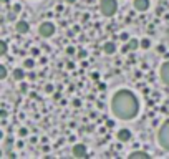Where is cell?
Wrapping results in <instances>:
<instances>
[{
    "label": "cell",
    "mask_w": 169,
    "mask_h": 159,
    "mask_svg": "<svg viewBox=\"0 0 169 159\" xmlns=\"http://www.w3.org/2000/svg\"><path fill=\"white\" fill-rule=\"evenodd\" d=\"M111 108L115 116H118L119 119H133L138 114L139 105H138L136 96L128 90H119L111 101Z\"/></svg>",
    "instance_id": "cell-1"
},
{
    "label": "cell",
    "mask_w": 169,
    "mask_h": 159,
    "mask_svg": "<svg viewBox=\"0 0 169 159\" xmlns=\"http://www.w3.org/2000/svg\"><path fill=\"white\" fill-rule=\"evenodd\" d=\"M158 141H159V144H161V148H164L166 151H169V119L166 121L161 126V129H159Z\"/></svg>",
    "instance_id": "cell-2"
},
{
    "label": "cell",
    "mask_w": 169,
    "mask_h": 159,
    "mask_svg": "<svg viewBox=\"0 0 169 159\" xmlns=\"http://www.w3.org/2000/svg\"><path fill=\"white\" fill-rule=\"evenodd\" d=\"M116 8H118L116 0H101V2H100V10H101V13L106 15V17L115 15L116 13Z\"/></svg>",
    "instance_id": "cell-3"
},
{
    "label": "cell",
    "mask_w": 169,
    "mask_h": 159,
    "mask_svg": "<svg viewBox=\"0 0 169 159\" xmlns=\"http://www.w3.org/2000/svg\"><path fill=\"white\" fill-rule=\"evenodd\" d=\"M38 33L42 37H45V38H48V37H51L55 33V25L51 23V22H43V23L40 25Z\"/></svg>",
    "instance_id": "cell-4"
},
{
    "label": "cell",
    "mask_w": 169,
    "mask_h": 159,
    "mask_svg": "<svg viewBox=\"0 0 169 159\" xmlns=\"http://www.w3.org/2000/svg\"><path fill=\"white\" fill-rule=\"evenodd\" d=\"M73 156H75V158H86L88 156L86 146L85 144H75V148H73Z\"/></svg>",
    "instance_id": "cell-5"
},
{
    "label": "cell",
    "mask_w": 169,
    "mask_h": 159,
    "mask_svg": "<svg viewBox=\"0 0 169 159\" xmlns=\"http://www.w3.org/2000/svg\"><path fill=\"white\" fill-rule=\"evenodd\" d=\"M15 30H17L20 35H25V33H28V30H30V25L27 23V22H18L17 25H15Z\"/></svg>",
    "instance_id": "cell-6"
},
{
    "label": "cell",
    "mask_w": 169,
    "mask_h": 159,
    "mask_svg": "<svg viewBox=\"0 0 169 159\" xmlns=\"http://www.w3.org/2000/svg\"><path fill=\"white\" fill-rule=\"evenodd\" d=\"M161 80L169 86V61H166L161 68Z\"/></svg>",
    "instance_id": "cell-7"
},
{
    "label": "cell",
    "mask_w": 169,
    "mask_h": 159,
    "mask_svg": "<svg viewBox=\"0 0 169 159\" xmlns=\"http://www.w3.org/2000/svg\"><path fill=\"white\" fill-rule=\"evenodd\" d=\"M134 8L139 12H146L149 8V0H134Z\"/></svg>",
    "instance_id": "cell-8"
},
{
    "label": "cell",
    "mask_w": 169,
    "mask_h": 159,
    "mask_svg": "<svg viewBox=\"0 0 169 159\" xmlns=\"http://www.w3.org/2000/svg\"><path fill=\"white\" fill-rule=\"evenodd\" d=\"M116 136H118L119 141L126 143V141H130V139H131V131L130 129H119V133Z\"/></svg>",
    "instance_id": "cell-9"
},
{
    "label": "cell",
    "mask_w": 169,
    "mask_h": 159,
    "mask_svg": "<svg viewBox=\"0 0 169 159\" xmlns=\"http://www.w3.org/2000/svg\"><path fill=\"white\" fill-rule=\"evenodd\" d=\"M130 158L131 159H138V158H139V159H147V158H151V156L147 154L146 151H133L130 154Z\"/></svg>",
    "instance_id": "cell-10"
},
{
    "label": "cell",
    "mask_w": 169,
    "mask_h": 159,
    "mask_svg": "<svg viewBox=\"0 0 169 159\" xmlns=\"http://www.w3.org/2000/svg\"><path fill=\"white\" fill-rule=\"evenodd\" d=\"M104 53H108V55H111V53H115L116 52V45L113 42H106L104 43Z\"/></svg>",
    "instance_id": "cell-11"
},
{
    "label": "cell",
    "mask_w": 169,
    "mask_h": 159,
    "mask_svg": "<svg viewBox=\"0 0 169 159\" xmlns=\"http://www.w3.org/2000/svg\"><path fill=\"white\" fill-rule=\"evenodd\" d=\"M138 46H141V42H138L136 38H133V40H130V43H128V46H126L124 50H136Z\"/></svg>",
    "instance_id": "cell-12"
},
{
    "label": "cell",
    "mask_w": 169,
    "mask_h": 159,
    "mask_svg": "<svg viewBox=\"0 0 169 159\" xmlns=\"http://www.w3.org/2000/svg\"><path fill=\"white\" fill-rule=\"evenodd\" d=\"M23 76H25V71H23L22 68H15L13 70V78L15 80H23Z\"/></svg>",
    "instance_id": "cell-13"
},
{
    "label": "cell",
    "mask_w": 169,
    "mask_h": 159,
    "mask_svg": "<svg viewBox=\"0 0 169 159\" xmlns=\"http://www.w3.org/2000/svg\"><path fill=\"white\" fill-rule=\"evenodd\" d=\"M0 55H7V42L0 40Z\"/></svg>",
    "instance_id": "cell-14"
},
{
    "label": "cell",
    "mask_w": 169,
    "mask_h": 159,
    "mask_svg": "<svg viewBox=\"0 0 169 159\" xmlns=\"http://www.w3.org/2000/svg\"><path fill=\"white\" fill-rule=\"evenodd\" d=\"M141 46H143L144 50H147L149 46H151V40H149V38H143V40H141Z\"/></svg>",
    "instance_id": "cell-15"
},
{
    "label": "cell",
    "mask_w": 169,
    "mask_h": 159,
    "mask_svg": "<svg viewBox=\"0 0 169 159\" xmlns=\"http://www.w3.org/2000/svg\"><path fill=\"white\" fill-rule=\"evenodd\" d=\"M5 78H7V68L2 65L0 66V80H5Z\"/></svg>",
    "instance_id": "cell-16"
},
{
    "label": "cell",
    "mask_w": 169,
    "mask_h": 159,
    "mask_svg": "<svg viewBox=\"0 0 169 159\" xmlns=\"http://www.w3.org/2000/svg\"><path fill=\"white\" fill-rule=\"evenodd\" d=\"M33 65H35V63H33V60H30V58H28V60H25V61H23V66H25V68H28V70H30V68H33Z\"/></svg>",
    "instance_id": "cell-17"
},
{
    "label": "cell",
    "mask_w": 169,
    "mask_h": 159,
    "mask_svg": "<svg viewBox=\"0 0 169 159\" xmlns=\"http://www.w3.org/2000/svg\"><path fill=\"white\" fill-rule=\"evenodd\" d=\"M66 53H68V55H73V53H75V48H73V46H68V48H66Z\"/></svg>",
    "instance_id": "cell-18"
},
{
    "label": "cell",
    "mask_w": 169,
    "mask_h": 159,
    "mask_svg": "<svg viewBox=\"0 0 169 159\" xmlns=\"http://www.w3.org/2000/svg\"><path fill=\"white\" fill-rule=\"evenodd\" d=\"M28 134V131L25 129V128H22V129H20V136H27Z\"/></svg>",
    "instance_id": "cell-19"
},
{
    "label": "cell",
    "mask_w": 169,
    "mask_h": 159,
    "mask_svg": "<svg viewBox=\"0 0 169 159\" xmlns=\"http://www.w3.org/2000/svg\"><path fill=\"white\" fill-rule=\"evenodd\" d=\"M20 90H22V91H27V90H28V86H27V83H22V85H20Z\"/></svg>",
    "instance_id": "cell-20"
},
{
    "label": "cell",
    "mask_w": 169,
    "mask_h": 159,
    "mask_svg": "<svg viewBox=\"0 0 169 159\" xmlns=\"http://www.w3.org/2000/svg\"><path fill=\"white\" fill-rule=\"evenodd\" d=\"M78 57L80 58H85V57H86V52H85V50H81V52L78 53Z\"/></svg>",
    "instance_id": "cell-21"
},
{
    "label": "cell",
    "mask_w": 169,
    "mask_h": 159,
    "mask_svg": "<svg viewBox=\"0 0 169 159\" xmlns=\"http://www.w3.org/2000/svg\"><path fill=\"white\" fill-rule=\"evenodd\" d=\"M13 12H15V13H18V12H20V5H13Z\"/></svg>",
    "instance_id": "cell-22"
},
{
    "label": "cell",
    "mask_w": 169,
    "mask_h": 159,
    "mask_svg": "<svg viewBox=\"0 0 169 159\" xmlns=\"http://www.w3.org/2000/svg\"><path fill=\"white\" fill-rule=\"evenodd\" d=\"M106 126H108V128H113V126H115V123H113L111 119H108V121H106Z\"/></svg>",
    "instance_id": "cell-23"
},
{
    "label": "cell",
    "mask_w": 169,
    "mask_h": 159,
    "mask_svg": "<svg viewBox=\"0 0 169 159\" xmlns=\"http://www.w3.org/2000/svg\"><path fill=\"white\" fill-rule=\"evenodd\" d=\"M45 90H47L48 93H51V91H53V86H51V85H47V88H45Z\"/></svg>",
    "instance_id": "cell-24"
},
{
    "label": "cell",
    "mask_w": 169,
    "mask_h": 159,
    "mask_svg": "<svg viewBox=\"0 0 169 159\" xmlns=\"http://www.w3.org/2000/svg\"><path fill=\"white\" fill-rule=\"evenodd\" d=\"M65 2H68V4H75L76 0H65Z\"/></svg>",
    "instance_id": "cell-25"
},
{
    "label": "cell",
    "mask_w": 169,
    "mask_h": 159,
    "mask_svg": "<svg viewBox=\"0 0 169 159\" xmlns=\"http://www.w3.org/2000/svg\"><path fill=\"white\" fill-rule=\"evenodd\" d=\"M0 2H2V4H8V2H10V0H0Z\"/></svg>",
    "instance_id": "cell-26"
}]
</instances>
